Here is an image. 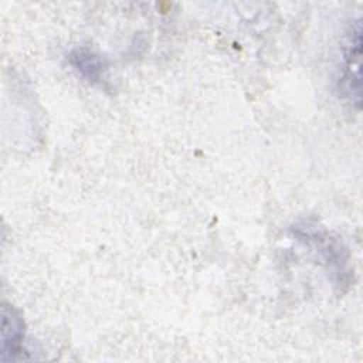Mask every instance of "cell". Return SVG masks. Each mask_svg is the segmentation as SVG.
<instances>
[{
    "label": "cell",
    "mask_w": 363,
    "mask_h": 363,
    "mask_svg": "<svg viewBox=\"0 0 363 363\" xmlns=\"http://www.w3.org/2000/svg\"><path fill=\"white\" fill-rule=\"evenodd\" d=\"M360 27L354 34V41L352 40L349 55H347V67L345 74V81L347 84L349 92H356V96L360 99Z\"/></svg>",
    "instance_id": "obj_1"
}]
</instances>
